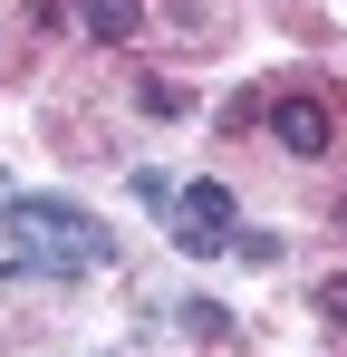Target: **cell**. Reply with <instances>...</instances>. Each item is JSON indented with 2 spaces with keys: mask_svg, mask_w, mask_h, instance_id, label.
<instances>
[{
  "mask_svg": "<svg viewBox=\"0 0 347 357\" xmlns=\"http://www.w3.org/2000/svg\"><path fill=\"white\" fill-rule=\"evenodd\" d=\"M0 222L20 232V271H49V280L116 261V241L97 232V213H77V203H58V193H0Z\"/></svg>",
  "mask_w": 347,
  "mask_h": 357,
  "instance_id": "1",
  "label": "cell"
},
{
  "mask_svg": "<svg viewBox=\"0 0 347 357\" xmlns=\"http://www.w3.org/2000/svg\"><path fill=\"white\" fill-rule=\"evenodd\" d=\"M164 222H174V251H193V261L231 251V232H241V213H231V193H222V183H183Z\"/></svg>",
  "mask_w": 347,
  "mask_h": 357,
  "instance_id": "2",
  "label": "cell"
},
{
  "mask_svg": "<svg viewBox=\"0 0 347 357\" xmlns=\"http://www.w3.org/2000/svg\"><path fill=\"white\" fill-rule=\"evenodd\" d=\"M270 135H280L289 155H328V145H338V116H328L318 97H299V87H289L280 107H270Z\"/></svg>",
  "mask_w": 347,
  "mask_h": 357,
  "instance_id": "3",
  "label": "cell"
},
{
  "mask_svg": "<svg viewBox=\"0 0 347 357\" xmlns=\"http://www.w3.org/2000/svg\"><path fill=\"white\" fill-rule=\"evenodd\" d=\"M135 29H145V0H87V39H135Z\"/></svg>",
  "mask_w": 347,
  "mask_h": 357,
  "instance_id": "4",
  "label": "cell"
},
{
  "mask_svg": "<svg viewBox=\"0 0 347 357\" xmlns=\"http://www.w3.org/2000/svg\"><path fill=\"white\" fill-rule=\"evenodd\" d=\"M183 328H193V338H222L231 309H222V299H183Z\"/></svg>",
  "mask_w": 347,
  "mask_h": 357,
  "instance_id": "5",
  "label": "cell"
},
{
  "mask_svg": "<svg viewBox=\"0 0 347 357\" xmlns=\"http://www.w3.org/2000/svg\"><path fill=\"white\" fill-rule=\"evenodd\" d=\"M318 309H328V319L347 328V271H338V280H318Z\"/></svg>",
  "mask_w": 347,
  "mask_h": 357,
  "instance_id": "6",
  "label": "cell"
},
{
  "mask_svg": "<svg viewBox=\"0 0 347 357\" xmlns=\"http://www.w3.org/2000/svg\"><path fill=\"white\" fill-rule=\"evenodd\" d=\"M338 232H347V203H338Z\"/></svg>",
  "mask_w": 347,
  "mask_h": 357,
  "instance_id": "7",
  "label": "cell"
}]
</instances>
